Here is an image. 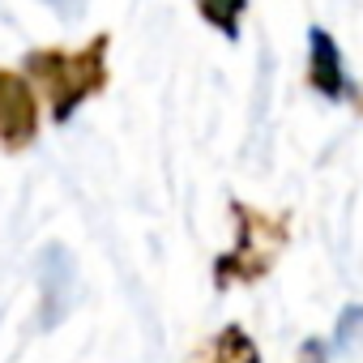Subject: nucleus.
Returning a JSON list of instances; mask_svg holds the SVG:
<instances>
[{
  "label": "nucleus",
  "instance_id": "1",
  "mask_svg": "<svg viewBox=\"0 0 363 363\" xmlns=\"http://www.w3.org/2000/svg\"><path fill=\"white\" fill-rule=\"evenodd\" d=\"M107 52H111L107 30L86 39L82 48H30L22 60V77L43 99L48 116L56 124H69L90 99H99L107 90V77H111Z\"/></svg>",
  "mask_w": 363,
  "mask_h": 363
},
{
  "label": "nucleus",
  "instance_id": "2",
  "mask_svg": "<svg viewBox=\"0 0 363 363\" xmlns=\"http://www.w3.org/2000/svg\"><path fill=\"white\" fill-rule=\"evenodd\" d=\"M231 218H235V244L223 248L214 257V286L231 291V286H257L261 278L274 274L282 248L291 244V218L286 214H269L261 206L248 201H231Z\"/></svg>",
  "mask_w": 363,
  "mask_h": 363
},
{
  "label": "nucleus",
  "instance_id": "3",
  "mask_svg": "<svg viewBox=\"0 0 363 363\" xmlns=\"http://www.w3.org/2000/svg\"><path fill=\"white\" fill-rule=\"evenodd\" d=\"M39 94L18 69H0V150L22 154L39 141Z\"/></svg>",
  "mask_w": 363,
  "mask_h": 363
},
{
  "label": "nucleus",
  "instance_id": "4",
  "mask_svg": "<svg viewBox=\"0 0 363 363\" xmlns=\"http://www.w3.org/2000/svg\"><path fill=\"white\" fill-rule=\"evenodd\" d=\"M308 86H312L320 99H329V103L346 99V103L359 107V90H354V82H350V73H346L342 48H337V39H333L325 26H312V30H308Z\"/></svg>",
  "mask_w": 363,
  "mask_h": 363
},
{
  "label": "nucleus",
  "instance_id": "5",
  "mask_svg": "<svg viewBox=\"0 0 363 363\" xmlns=\"http://www.w3.org/2000/svg\"><path fill=\"white\" fill-rule=\"evenodd\" d=\"M189 363H261V346L244 325H223L214 337H206L189 354Z\"/></svg>",
  "mask_w": 363,
  "mask_h": 363
},
{
  "label": "nucleus",
  "instance_id": "6",
  "mask_svg": "<svg viewBox=\"0 0 363 363\" xmlns=\"http://www.w3.org/2000/svg\"><path fill=\"white\" fill-rule=\"evenodd\" d=\"M197 13L206 18V26H214L227 39H240V22L248 13V0H197Z\"/></svg>",
  "mask_w": 363,
  "mask_h": 363
},
{
  "label": "nucleus",
  "instance_id": "7",
  "mask_svg": "<svg viewBox=\"0 0 363 363\" xmlns=\"http://www.w3.org/2000/svg\"><path fill=\"white\" fill-rule=\"evenodd\" d=\"M299 359H303V363H325V359H329V342L308 337V342H303V350H299Z\"/></svg>",
  "mask_w": 363,
  "mask_h": 363
}]
</instances>
